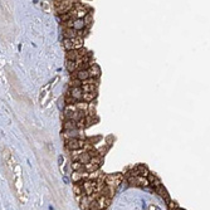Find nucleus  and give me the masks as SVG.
<instances>
[{"label": "nucleus", "mask_w": 210, "mask_h": 210, "mask_svg": "<svg viewBox=\"0 0 210 210\" xmlns=\"http://www.w3.org/2000/svg\"><path fill=\"white\" fill-rule=\"evenodd\" d=\"M52 5L56 13L59 15L67 14L74 9V2H71V0H56V2H52Z\"/></svg>", "instance_id": "obj_1"}, {"label": "nucleus", "mask_w": 210, "mask_h": 210, "mask_svg": "<svg viewBox=\"0 0 210 210\" xmlns=\"http://www.w3.org/2000/svg\"><path fill=\"white\" fill-rule=\"evenodd\" d=\"M84 145H86V140H81V138H71L65 141V147L71 151L81 150L84 147Z\"/></svg>", "instance_id": "obj_2"}, {"label": "nucleus", "mask_w": 210, "mask_h": 210, "mask_svg": "<svg viewBox=\"0 0 210 210\" xmlns=\"http://www.w3.org/2000/svg\"><path fill=\"white\" fill-rule=\"evenodd\" d=\"M122 181V175L121 174H111L107 175L106 177V185L108 186H113V188H117Z\"/></svg>", "instance_id": "obj_3"}, {"label": "nucleus", "mask_w": 210, "mask_h": 210, "mask_svg": "<svg viewBox=\"0 0 210 210\" xmlns=\"http://www.w3.org/2000/svg\"><path fill=\"white\" fill-rule=\"evenodd\" d=\"M130 185H133V186H149L150 185V181L147 177H144V176H135V177H130L127 179Z\"/></svg>", "instance_id": "obj_4"}, {"label": "nucleus", "mask_w": 210, "mask_h": 210, "mask_svg": "<svg viewBox=\"0 0 210 210\" xmlns=\"http://www.w3.org/2000/svg\"><path fill=\"white\" fill-rule=\"evenodd\" d=\"M67 93H69L77 102H81L82 101V97H83V89H82V87H76V88H69V91L67 92Z\"/></svg>", "instance_id": "obj_5"}, {"label": "nucleus", "mask_w": 210, "mask_h": 210, "mask_svg": "<svg viewBox=\"0 0 210 210\" xmlns=\"http://www.w3.org/2000/svg\"><path fill=\"white\" fill-rule=\"evenodd\" d=\"M81 135V130H67L62 133V137L65 140H71V138H79Z\"/></svg>", "instance_id": "obj_6"}, {"label": "nucleus", "mask_w": 210, "mask_h": 210, "mask_svg": "<svg viewBox=\"0 0 210 210\" xmlns=\"http://www.w3.org/2000/svg\"><path fill=\"white\" fill-rule=\"evenodd\" d=\"M62 34H63L64 39H74V38H77V37H78L77 30H76V29H73V28H63Z\"/></svg>", "instance_id": "obj_7"}, {"label": "nucleus", "mask_w": 210, "mask_h": 210, "mask_svg": "<svg viewBox=\"0 0 210 210\" xmlns=\"http://www.w3.org/2000/svg\"><path fill=\"white\" fill-rule=\"evenodd\" d=\"M88 73H89V77L93 78V79H98L101 77V69L97 64H93L92 67L88 68Z\"/></svg>", "instance_id": "obj_8"}, {"label": "nucleus", "mask_w": 210, "mask_h": 210, "mask_svg": "<svg viewBox=\"0 0 210 210\" xmlns=\"http://www.w3.org/2000/svg\"><path fill=\"white\" fill-rule=\"evenodd\" d=\"M71 78H77V79H79V81L84 82V81L89 79L91 77H89L88 71H77V72H74V73L71 74Z\"/></svg>", "instance_id": "obj_9"}, {"label": "nucleus", "mask_w": 210, "mask_h": 210, "mask_svg": "<svg viewBox=\"0 0 210 210\" xmlns=\"http://www.w3.org/2000/svg\"><path fill=\"white\" fill-rule=\"evenodd\" d=\"M111 200H112V199H109V198H106V196L101 195V196L97 199V204H98V208H100V210L107 209V208L109 206V204H111Z\"/></svg>", "instance_id": "obj_10"}, {"label": "nucleus", "mask_w": 210, "mask_h": 210, "mask_svg": "<svg viewBox=\"0 0 210 210\" xmlns=\"http://www.w3.org/2000/svg\"><path fill=\"white\" fill-rule=\"evenodd\" d=\"M83 57L81 56V53H79V51H71V52H67V54H65V59L67 60H73V62H77L78 59H82Z\"/></svg>", "instance_id": "obj_11"}, {"label": "nucleus", "mask_w": 210, "mask_h": 210, "mask_svg": "<svg viewBox=\"0 0 210 210\" xmlns=\"http://www.w3.org/2000/svg\"><path fill=\"white\" fill-rule=\"evenodd\" d=\"M63 130L67 131V130H78L77 127V121H73V120H64L63 122Z\"/></svg>", "instance_id": "obj_12"}, {"label": "nucleus", "mask_w": 210, "mask_h": 210, "mask_svg": "<svg viewBox=\"0 0 210 210\" xmlns=\"http://www.w3.org/2000/svg\"><path fill=\"white\" fill-rule=\"evenodd\" d=\"M114 193H116V188H113V186H108V185H106L105 189L102 190V195L106 196V198H109V199H112Z\"/></svg>", "instance_id": "obj_13"}, {"label": "nucleus", "mask_w": 210, "mask_h": 210, "mask_svg": "<svg viewBox=\"0 0 210 210\" xmlns=\"http://www.w3.org/2000/svg\"><path fill=\"white\" fill-rule=\"evenodd\" d=\"M65 68L68 69L71 73H74L78 71V64L73 60H65Z\"/></svg>", "instance_id": "obj_14"}, {"label": "nucleus", "mask_w": 210, "mask_h": 210, "mask_svg": "<svg viewBox=\"0 0 210 210\" xmlns=\"http://www.w3.org/2000/svg\"><path fill=\"white\" fill-rule=\"evenodd\" d=\"M136 169H137L138 176L149 177V175H150V171H149V169H147V168H146L145 165H137V166H136Z\"/></svg>", "instance_id": "obj_15"}, {"label": "nucleus", "mask_w": 210, "mask_h": 210, "mask_svg": "<svg viewBox=\"0 0 210 210\" xmlns=\"http://www.w3.org/2000/svg\"><path fill=\"white\" fill-rule=\"evenodd\" d=\"M147 179H149V181H150V185H152L154 188H155V190H156L157 188H160V186H161V181H160V180H159V179H157V177H156L154 174H150Z\"/></svg>", "instance_id": "obj_16"}, {"label": "nucleus", "mask_w": 210, "mask_h": 210, "mask_svg": "<svg viewBox=\"0 0 210 210\" xmlns=\"http://www.w3.org/2000/svg\"><path fill=\"white\" fill-rule=\"evenodd\" d=\"M97 88H98L97 84H86V86H82V89H83L84 93H96Z\"/></svg>", "instance_id": "obj_17"}, {"label": "nucleus", "mask_w": 210, "mask_h": 210, "mask_svg": "<svg viewBox=\"0 0 210 210\" xmlns=\"http://www.w3.org/2000/svg\"><path fill=\"white\" fill-rule=\"evenodd\" d=\"M96 97H97V92L96 93H83L82 101L87 102V103H91V102H93V100H95Z\"/></svg>", "instance_id": "obj_18"}, {"label": "nucleus", "mask_w": 210, "mask_h": 210, "mask_svg": "<svg viewBox=\"0 0 210 210\" xmlns=\"http://www.w3.org/2000/svg\"><path fill=\"white\" fill-rule=\"evenodd\" d=\"M63 47L67 52L74 51V45H73V39H63Z\"/></svg>", "instance_id": "obj_19"}, {"label": "nucleus", "mask_w": 210, "mask_h": 210, "mask_svg": "<svg viewBox=\"0 0 210 210\" xmlns=\"http://www.w3.org/2000/svg\"><path fill=\"white\" fill-rule=\"evenodd\" d=\"M84 28H87V27H86V23H84L83 19H77V20L74 21V27H73V29H76L77 32H81V30H83Z\"/></svg>", "instance_id": "obj_20"}, {"label": "nucleus", "mask_w": 210, "mask_h": 210, "mask_svg": "<svg viewBox=\"0 0 210 210\" xmlns=\"http://www.w3.org/2000/svg\"><path fill=\"white\" fill-rule=\"evenodd\" d=\"M91 159H92V156L89 155V152H84V154L81 155L78 161L81 162V164H83V165H87V164H89V162H91Z\"/></svg>", "instance_id": "obj_21"}, {"label": "nucleus", "mask_w": 210, "mask_h": 210, "mask_svg": "<svg viewBox=\"0 0 210 210\" xmlns=\"http://www.w3.org/2000/svg\"><path fill=\"white\" fill-rule=\"evenodd\" d=\"M88 106H89V103L83 102V101H81V102H77V103H76L77 109H78L79 112H84V113H87V111H88Z\"/></svg>", "instance_id": "obj_22"}, {"label": "nucleus", "mask_w": 210, "mask_h": 210, "mask_svg": "<svg viewBox=\"0 0 210 210\" xmlns=\"http://www.w3.org/2000/svg\"><path fill=\"white\" fill-rule=\"evenodd\" d=\"M156 193H157V194H159L161 198H164L165 200H168V201H169V194H168L166 189H165L162 185L160 186V188H157V189H156Z\"/></svg>", "instance_id": "obj_23"}, {"label": "nucleus", "mask_w": 210, "mask_h": 210, "mask_svg": "<svg viewBox=\"0 0 210 210\" xmlns=\"http://www.w3.org/2000/svg\"><path fill=\"white\" fill-rule=\"evenodd\" d=\"M73 45H74V49H76V51L82 49V48H83V38H79V37L74 38V39H73Z\"/></svg>", "instance_id": "obj_24"}, {"label": "nucleus", "mask_w": 210, "mask_h": 210, "mask_svg": "<svg viewBox=\"0 0 210 210\" xmlns=\"http://www.w3.org/2000/svg\"><path fill=\"white\" fill-rule=\"evenodd\" d=\"M87 116H91V117L96 116V103H95V102H91V103H89L88 111H87Z\"/></svg>", "instance_id": "obj_25"}, {"label": "nucleus", "mask_w": 210, "mask_h": 210, "mask_svg": "<svg viewBox=\"0 0 210 210\" xmlns=\"http://www.w3.org/2000/svg\"><path fill=\"white\" fill-rule=\"evenodd\" d=\"M102 161H103V156H95V157H92L91 159V164H93V165H96V166H101V164H102Z\"/></svg>", "instance_id": "obj_26"}, {"label": "nucleus", "mask_w": 210, "mask_h": 210, "mask_svg": "<svg viewBox=\"0 0 210 210\" xmlns=\"http://www.w3.org/2000/svg\"><path fill=\"white\" fill-rule=\"evenodd\" d=\"M84 171L86 172H95V171H98V166H96V165H93V164H87V165H84Z\"/></svg>", "instance_id": "obj_27"}, {"label": "nucleus", "mask_w": 210, "mask_h": 210, "mask_svg": "<svg viewBox=\"0 0 210 210\" xmlns=\"http://www.w3.org/2000/svg\"><path fill=\"white\" fill-rule=\"evenodd\" d=\"M72 169H73V171H83L84 170V165L81 164L79 161H74L73 164H72Z\"/></svg>", "instance_id": "obj_28"}, {"label": "nucleus", "mask_w": 210, "mask_h": 210, "mask_svg": "<svg viewBox=\"0 0 210 210\" xmlns=\"http://www.w3.org/2000/svg\"><path fill=\"white\" fill-rule=\"evenodd\" d=\"M69 87L71 88H76V87H82V81L77 79V78H72L71 83H69Z\"/></svg>", "instance_id": "obj_29"}, {"label": "nucleus", "mask_w": 210, "mask_h": 210, "mask_svg": "<svg viewBox=\"0 0 210 210\" xmlns=\"http://www.w3.org/2000/svg\"><path fill=\"white\" fill-rule=\"evenodd\" d=\"M64 102L67 103V105H76L77 103V101L69 95V93H67V96H65V98H64Z\"/></svg>", "instance_id": "obj_30"}, {"label": "nucleus", "mask_w": 210, "mask_h": 210, "mask_svg": "<svg viewBox=\"0 0 210 210\" xmlns=\"http://www.w3.org/2000/svg\"><path fill=\"white\" fill-rule=\"evenodd\" d=\"M83 20H84V23H86V27H87V28H89V25L92 24V20H93V18H92V13H88V14H87V16H86Z\"/></svg>", "instance_id": "obj_31"}, {"label": "nucleus", "mask_w": 210, "mask_h": 210, "mask_svg": "<svg viewBox=\"0 0 210 210\" xmlns=\"http://www.w3.org/2000/svg\"><path fill=\"white\" fill-rule=\"evenodd\" d=\"M84 120H86V127H88V126H91L92 123H93V117H91V116H87V117H84Z\"/></svg>", "instance_id": "obj_32"}, {"label": "nucleus", "mask_w": 210, "mask_h": 210, "mask_svg": "<svg viewBox=\"0 0 210 210\" xmlns=\"http://www.w3.org/2000/svg\"><path fill=\"white\" fill-rule=\"evenodd\" d=\"M169 209H170V210H176V209H177V204H176L175 201L169 200Z\"/></svg>", "instance_id": "obj_33"}, {"label": "nucleus", "mask_w": 210, "mask_h": 210, "mask_svg": "<svg viewBox=\"0 0 210 210\" xmlns=\"http://www.w3.org/2000/svg\"><path fill=\"white\" fill-rule=\"evenodd\" d=\"M176 210H184V209H181V208H177V209H176Z\"/></svg>", "instance_id": "obj_34"}]
</instances>
